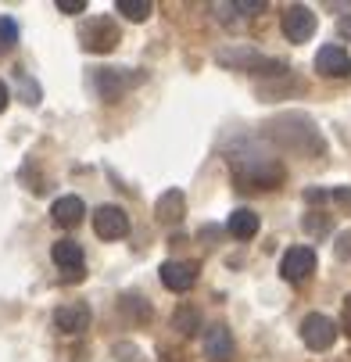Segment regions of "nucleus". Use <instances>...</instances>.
Segmentation results:
<instances>
[{
  "instance_id": "obj_1",
  "label": "nucleus",
  "mask_w": 351,
  "mask_h": 362,
  "mask_svg": "<svg viewBox=\"0 0 351 362\" xmlns=\"http://www.w3.org/2000/svg\"><path fill=\"white\" fill-rule=\"evenodd\" d=\"M79 40L86 50H97V54H108V50L119 47V25L112 18H90L86 25H79Z\"/></svg>"
},
{
  "instance_id": "obj_2",
  "label": "nucleus",
  "mask_w": 351,
  "mask_h": 362,
  "mask_svg": "<svg viewBox=\"0 0 351 362\" xmlns=\"http://www.w3.org/2000/svg\"><path fill=\"white\" fill-rule=\"evenodd\" d=\"M280 25H283V36H287L290 43H305V40H312V33H316V11L305 8V4H290V8L283 11Z\"/></svg>"
},
{
  "instance_id": "obj_3",
  "label": "nucleus",
  "mask_w": 351,
  "mask_h": 362,
  "mask_svg": "<svg viewBox=\"0 0 351 362\" xmlns=\"http://www.w3.org/2000/svg\"><path fill=\"white\" fill-rule=\"evenodd\" d=\"M93 233L100 240H122L129 233V216L119 209V204H100L93 212Z\"/></svg>"
},
{
  "instance_id": "obj_4",
  "label": "nucleus",
  "mask_w": 351,
  "mask_h": 362,
  "mask_svg": "<svg viewBox=\"0 0 351 362\" xmlns=\"http://www.w3.org/2000/svg\"><path fill=\"white\" fill-rule=\"evenodd\" d=\"M301 341H305L312 351H326L337 341V323L330 316L312 313V316H305V323H301Z\"/></svg>"
},
{
  "instance_id": "obj_5",
  "label": "nucleus",
  "mask_w": 351,
  "mask_h": 362,
  "mask_svg": "<svg viewBox=\"0 0 351 362\" xmlns=\"http://www.w3.org/2000/svg\"><path fill=\"white\" fill-rule=\"evenodd\" d=\"M312 269H316V251H312L309 244L290 247V251L283 255V262H280V273H283V280H290V284L309 280V276H312Z\"/></svg>"
},
{
  "instance_id": "obj_6",
  "label": "nucleus",
  "mask_w": 351,
  "mask_h": 362,
  "mask_svg": "<svg viewBox=\"0 0 351 362\" xmlns=\"http://www.w3.org/2000/svg\"><path fill=\"white\" fill-rule=\"evenodd\" d=\"M316 72L330 76V79H344V76H351V54L344 47H337V43H326V47H319V54H316Z\"/></svg>"
},
{
  "instance_id": "obj_7",
  "label": "nucleus",
  "mask_w": 351,
  "mask_h": 362,
  "mask_svg": "<svg viewBox=\"0 0 351 362\" xmlns=\"http://www.w3.org/2000/svg\"><path fill=\"white\" fill-rule=\"evenodd\" d=\"M50 258H54V266L61 269L65 280H79L83 276V247L76 240H58L50 247Z\"/></svg>"
},
{
  "instance_id": "obj_8",
  "label": "nucleus",
  "mask_w": 351,
  "mask_h": 362,
  "mask_svg": "<svg viewBox=\"0 0 351 362\" xmlns=\"http://www.w3.org/2000/svg\"><path fill=\"white\" fill-rule=\"evenodd\" d=\"M93 83H97V90H100V97H105V100H119L129 86L140 83V76H126L119 69H97Z\"/></svg>"
},
{
  "instance_id": "obj_9",
  "label": "nucleus",
  "mask_w": 351,
  "mask_h": 362,
  "mask_svg": "<svg viewBox=\"0 0 351 362\" xmlns=\"http://www.w3.org/2000/svg\"><path fill=\"white\" fill-rule=\"evenodd\" d=\"M158 273H162V284L169 291H176V294H186L197 284V266L194 262H176V258H169Z\"/></svg>"
},
{
  "instance_id": "obj_10",
  "label": "nucleus",
  "mask_w": 351,
  "mask_h": 362,
  "mask_svg": "<svg viewBox=\"0 0 351 362\" xmlns=\"http://www.w3.org/2000/svg\"><path fill=\"white\" fill-rule=\"evenodd\" d=\"M54 327H58L61 334H83V330L90 327V305H83V301L61 305L58 313H54Z\"/></svg>"
},
{
  "instance_id": "obj_11",
  "label": "nucleus",
  "mask_w": 351,
  "mask_h": 362,
  "mask_svg": "<svg viewBox=\"0 0 351 362\" xmlns=\"http://www.w3.org/2000/svg\"><path fill=\"white\" fill-rule=\"evenodd\" d=\"M83 216H86V204L76 194H65V197H58L54 204H50V219H54L58 226H79Z\"/></svg>"
},
{
  "instance_id": "obj_12",
  "label": "nucleus",
  "mask_w": 351,
  "mask_h": 362,
  "mask_svg": "<svg viewBox=\"0 0 351 362\" xmlns=\"http://www.w3.org/2000/svg\"><path fill=\"white\" fill-rule=\"evenodd\" d=\"M205 355L215 358V362L233 358V334H230V327H208L205 330Z\"/></svg>"
},
{
  "instance_id": "obj_13",
  "label": "nucleus",
  "mask_w": 351,
  "mask_h": 362,
  "mask_svg": "<svg viewBox=\"0 0 351 362\" xmlns=\"http://www.w3.org/2000/svg\"><path fill=\"white\" fill-rule=\"evenodd\" d=\"M226 230L237 237V240H251L258 233V216L251 212V209H237V212H230V223H226Z\"/></svg>"
},
{
  "instance_id": "obj_14",
  "label": "nucleus",
  "mask_w": 351,
  "mask_h": 362,
  "mask_svg": "<svg viewBox=\"0 0 351 362\" xmlns=\"http://www.w3.org/2000/svg\"><path fill=\"white\" fill-rule=\"evenodd\" d=\"M183 209H186V197L179 190H165L158 197V204H155V212H158L162 223H179L183 219Z\"/></svg>"
},
{
  "instance_id": "obj_15",
  "label": "nucleus",
  "mask_w": 351,
  "mask_h": 362,
  "mask_svg": "<svg viewBox=\"0 0 351 362\" xmlns=\"http://www.w3.org/2000/svg\"><path fill=\"white\" fill-rule=\"evenodd\" d=\"M115 11L129 22H147L150 11H155V4L150 0H115Z\"/></svg>"
},
{
  "instance_id": "obj_16",
  "label": "nucleus",
  "mask_w": 351,
  "mask_h": 362,
  "mask_svg": "<svg viewBox=\"0 0 351 362\" xmlns=\"http://www.w3.org/2000/svg\"><path fill=\"white\" fill-rule=\"evenodd\" d=\"M15 43H18V22L15 18H0V54H8Z\"/></svg>"
},
{
  "instance_id": "obj_17",
  "label": "nucleus",
  "mask_w": 351,
  "mask_h": 362,
  "mask_svg": "<svg viewBox=\"0 0 351 362\" xmlns=\"http://www.w3.org/2000/svg\"><path fill=\"white\" fill-rule=\"evenodd\" d=\"M172 327H176L179 334H194V330L201 327V320H197L194 308H179V313H172Z\"/></svg>"
},
{
  "instance_id": "obj_18",
  "label": "nucleus",
  "mask_w": 351,
  "mask_h": 362,
  "mask_svg": "<svg viewBox=\"0 0 351 362\" xmlns=\"http://www.w3.org/2000/svg\"><path fill=\"white\" fill-rule=\"evenodd\" d=\"M58 11H65V15H79V11H86V0H58Z\"/></svg>"
},
{
  "instance_id": "obj_19",
  "label": "nucleus",
  "mask_w": 351,
  "mask_h": 362,
  "mask_svg": "<svg viewBox=\"0 0 351 362\" xmlns=\"http://www.w3.org/2000/svg\"><path fill=\"white\" fill-rule=\"evenodd\" d=\"M240 15H255V11H262L266 4H262V0H237V4H233Z\"/></svg>"
},
{
  "instance_id": "obj_20",
  "label": "nucleus",
  "mask_w": 351,
  "mask_h": 362,
  "mask_svg": "<svg viewBox=\"0 0 351 362\" xmlns=\"http://www.w3.org/2000/svg\"><path fill=\"white\" fill-rule=\"evenodd\" d=\"M333 247H337V258H351V233H340Z\"/></svg>"
},
{
  "instance_id": "obj_21",
  "label": "nucleus",
  "mask_w": 351,
  "mask_h": 362,
  "mask_svg": "<svg viewBox=\"0 0 351 362\" xmlns=\"http://www.w3.org/2000/svg\"><path fill=\"white\" fill-rule=\"evenodd\" d=\"M333 201H337V204H351V190H347V187L333 190Z\"/></svg>"
},
{
  "instance_id": "obj_22",
  "label": "nucleus",
  "mask_w": 351,
  "mask_h": 362,
  "mask_svg": "<svg viewBox=\"0 0 351 362\" xmlns=\"http://www.w3.org/2000/svg\"><path fill=\"white\" fill-rule=\"evenodd\" d=\"M8 100H11V90L4 86V79H0V112H4V108H8Z\"/></svg>"
},
{
  "instance_id": "obj_23",
  "label": "nucleus",
  "mask_w": 351,
  "mask_h": 362,
  "mask_svg": "<svg viewBox=\"0 0 351 362\" xmlns=\"http://www.w3.org/2000/svg\"><path fill=\"white\" fill-rule=\"evenodd\" d=\"M337 33H340V36H347V40H351V15H347V18H340V22H337Z\"/></svg>"
},
{
  "instance_id": "obj_24",
  "label": "nucleus",
  "mask_w": 351,
  "mask_h": 362,
  "mask_svg": "<svg viewBox=\"0 0 351 362\" xmlns=\"http://www.w3.org/2000/svg\"><path fill=\"white\" fill-rule=\"evenodd\" d=\"M344 327H347V334H351V294H347V301H344Z\"/></svg>"
}]
</instances>
